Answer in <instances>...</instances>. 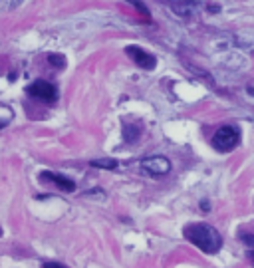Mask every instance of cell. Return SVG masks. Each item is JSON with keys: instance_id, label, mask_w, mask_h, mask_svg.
Returning a JSON list of instances; mask_svg holds the SVG:
<instances>
[{"instance_id": "cell-12", "label": "cell", "mask_w": 254, "mask_h": 268, "mask_svg": "<svg viewBox=\"0 0 254 268\" xmlns=\"http://www.w3.org/2000/svg\"><path fill=\"white\" fill-rule=\"evenodd\" d=\"M133 6H135V8L139 10V12H143L145 16H149V10L145 8V4H141V2H133Z\"/></svg>"}, {"instance_id": "cell-11", "label": "cell", "mask_w": 254, "mask_h": 268, "mask_svg": "<svg viewBox=\"0 0 254 268\" xmlns=\"http://www.w3.org/2000/svg\"><path fill=\"white\" fill-rule=\"evenodd\" d=\"M240 240L246 242L248 246H254V235H250V233H240Z\"/></svg>"}, {"instance_id": "cell-5", "label": "cell", "mask_w": 254, "mask_h": 268, "mask_svg": "<svg viewBox=\"0 0 254 268\" xmlns=\"http://www.w3.org/2000/svg\"><path fill=\"white\" fill-rule=\"evenodd\" d=\"M143 169L149 171L151 175H165L171 171V161L163 155H153V157H147L143 159Z\"/></svg>"}, {"instance_id": "cell-13", "label": "cell", "mask_w": 254, "mask_h": 268, "mask_svg": "<svg viewBox=\"0 0 254 268\" xmlns=\"http://www.w3.org/2000/svg\"><path fill=\"white\" fill-rule=\"evenodd\" d=\"M44 268H66V266L60 262H44Z\"/></svg>"}, {"instance_id": "cell-8", "label": "cell", "mask_w": 254, "mask_h": 268, "mask_svg": "<svg viewBox=\"0 0 254 268\" xmlns=\"http://www.w3.org/2000/svg\"><path fill=\"white\" fill-rule=\"evenodd\" d=\"M119 163L117 159H93L91 161V167H97V169H115Z\"/></svg>"}, {"instance_id": "cell-14", "label": "cell", "mask_w": 254, "mask_h": 268, "mask_svg": "<svg viewBox=\"0 0 254 268\" xmlns=\"http://www.w3.org/2000/svg\"><path fill=\"white\" fill-rule=\"evenodd\" d=\"M246 91H248V93H250V95H254V88H248V89H246Z\"/></svg>"}, {"instance_id": "cell-2", "label": "cell", "mask_w": 254, "mask_h": 268, "mask_svg": "<svg viewBox=\"0 0 254 268\" xmlns=\"http://www.w3.org/2000/svg\"><path fill=\"white\" fill-rule=\"evenodd\" d=\"M238 141H240V135L232 125H225L213 135V147L217 151H232L238 145Z\"/></svg>"}, {"instance_id": "cell-16", "label": "cell", "mask_w": 254, "mask_h": 268, "mask_svg": "<svg viewBox=\"0 0 254 268\" xmlns=\"http://www.w3.org/2000/svg\"><path fill=\"white\" fill-rule=\"evenodd\" d=\"M2 125H4V123H0V127H2Z\"/></svg>"}, {"instance_id": "cell-17", "label": "cell", "mask_w": 254, "mask_h": 268, "mask_svg": "<svg viewBox=\"0 0 254 268\" xmlns=\"http://www.w3.org/2000/svg\"><path fill=\"white\" fill-rule=\"evenodd\" d=\"M0 235H2V231H0Z\"/></svg>"}, {"instance_id": "cell-4", "label": "cell", "mask_w": 254, "mask_h": 268, "mask_svg": "<svg viewBox=\"0 0 254 268\" xmlns=\"http://www.w3.org/2000/svg\"><path fill=\"white\" fill-rule=\"evenodd\" d=\"M28 93L36 99H42V101H56L58 99V89L54 84H50L46 80H36L30 88H28Z\"/></svg>"}, {"instance_id": "cell-6", "label": "cell", "mask_w": 254, "mask_h": 268, "mask_svg": "<svg viewBox=\"0 0 254 268\" xmlns=\"http://www.w3.org/2000/svg\"><path fill=\"white\" fill-rule=\"evenodd\" d=\"M40 179L42 181H50V183H54L58 189H62L64 193H74L76 191V183L64 175H58V173H52V171H42L40 173Z\"/></svg>"}, {"instance_id": "cell-10", "label": "cell", "mask_w": 254, "mask_h": 268, "mask_svg": "<svg viewBox=\"0 0 254 268\" xmlns=\"http://www.w3.org/2000/svg\"><path fill=\"white\" fill-rule=\"evenodd\" d=\"M125 139L127 141H135L137 139V129L135 127H125Z\"/></svg>"}, {"instance_id": "cell-3", "label": "cell", "mask_w": 254, "mask_h": 268, "mask_svg": "<svg viewBox=\"0 0 254 268\" xmlns=\"http://www.w3.org/2000/svg\"><path fill=\"white\" fill-rule=\"evenodd\" d=\"M125 54L143 70H155V66H157V58L153 56V54H149L147 50H143L139 46H127Z\"/></svg>"}, {"instance_id": "cell-1", "label": "cell", "mask_w": 254, "mask_h": 268, "mask_svg": "<svg viewBox=\"0 0 254 268\" xmlns=\"http://www.w3.org/2000/svg\"><path fill=\"white\" fill-rule=\"evenodd\" d=\"M185 237L202 252L207 254H215L221 244H223V238L219 235L217 229H213L211 225H205V223H197V225H189L185 229Z\"/></svg>"}, {"instance_id": "cell-9", "label": "cell", "mask_w": 254, "mask_h": 268, "mask_svg": "<svg viewBox=\"0 0 254 268\" xmlns=\"http://www.w3.org/2000/svg\"><path fill=\"white\" fill-rule=\"evenodd\" d=\"M48 62L56 66V68H64L66 66V58L62 56V54H48Z\"/></svg>"}, {"instance_id": "cell-7", "label": "cell", "mask_w": 254, "mask_h": 268, "mask_svg": "<svg viewBox=\"0 0 254 268\" xmlns=\"http://www.w3.org/2000/svg\"><path fill=\"white\" fill-rule=\"evenodd\" d=\"M171 10L179 16H191L193 14V8H191V2H171Z\"/></svg>"}, {"instance_id": "cell-15", "label": "cell", "mask_w": 254, "mask_h": 268, "mask_svg": "<svg viewBox=\"0 0 254 268\" xmlns=\"http://www.w3.org/2000/svg\"><path fill=\"white\" fill-rule=\"evenodd\" d=\"M248 258H252V262H254V252H248Z\"/></svg>"}]
</instances>
